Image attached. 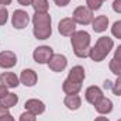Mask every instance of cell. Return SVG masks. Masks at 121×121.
Segmentation results:
<instances>
[{
	"instance_id": "33",
	"label": "cell",
	"mask_w": 121,
	"mask_h": 121,
	"mask_svg": "<svg viewBox=\"0 0 121 121\" xmlns=\"http://www.w3.org/2000/svg\"><path fill=\"white\" fill-rule=\"evenodd\" d=\"M9 91H7V87H4L3 85H0V99L4 96V94H7Z\"/></svg>"
},
{
	"instance_id": "3",
	"label": "cell",
	"mask_w": 121,
	"mask_h": 121,
	"mask_svg": "<svg viewBox=\"0 0 121 121\" xmlns=\"http://www.w3.org/2000/svg\"><path fill=\"white\" fill-rule=\"evenodd\" d=\"M113 47H114V41L110 37H100L97 39V42L94 44V47L90 48L89 56L94 62H101L110 54V51L113 49Z\"/></svg>"
},
{
	"instance_id": "13",
	"label": "cell",
	"mask_w": 121,
	"mask_h": 121,
	"mask_svg": "<svg viewBox=\"0 0 121 121\" xmlns=\"http://www.w3.org/2000/svg\"><path fill=\"white\" fill-rule=\"evenodd\" d=\"M94 108L99 114H108L113 111V101L108 99V97H101L96 104H94Z\"/></svg>"
},
{
	"instance_id": "34",
	"label": "cell",
	"mask_w": 121,
	"mask_h": 121,
	"mask_svg": "<svg viewBox=\"0 0 121 121\" xmlns=\"http://www.w3.org/2000/svg\"><path fill=\"white\" fill-rule=\"evenodd\" d=\"M94 121H110V120H108L107 117H97Z\"/></svg>"
},
{
	"instance_id": "5",
	"label": "cell",
	"mask_w": 121,
	"mask_h": 121,
	"mask_svg": "<svg viewBox=\"0 0 121 121\" xmlns=\"http://www.w3.org/2000/svg\"><path fill=\"white\" fill-rule=\"evenodd\" d=\"M52 56H54V49L48 45H41L35 48L32 52V58L37 63H48Z\"/></svg>"
},
{
	"instance_id": "32",
	"label": "cell",
	"mask_w": 121,
	"mask_h": 121,
	"mask_svg": "<svg viewBox=\"0 0 121 121\" xmlns=\"http://www.w3.org/2000/svg\"><path fill=\"white\" fill-rule=\"evenodd\" d=\"M6 114H9V108H6V107L0 106V118H1L3 116H6Z\"/></svg>"
},
{
	"instance_id": "9",
	"label": "cell",
	"mask_w": 121,
	"mask_h": 121,
	"mask_svg": "<svg viewBox=\"0 0 121 121\" xmlns=\"http://www.w3.org/2000/svg\"><path fill=\"white\" fill-rule=\"evenodd\" d=\"M0 83L7 89H14L20 85V79L13 72H3L0 75Z\"/></svg>"
},
{
	"instance_id": "24",
	"label": "cell",
	"mask_w": 121,
	"mask_h": 121,
	"mask_svg": "<svg viewBox=\"0 0 121 121\" xmlns=\"http://www.w3.org/2000/svg\"><path fill=\"white\" fill-rule=\"evenodd\" d=\"M7 18H9V11L6 6H0V26H4L7 23Z\"/></svg>"
},
{
	"instance_id": "4",
	"label": "cell",
	"mask_w": 121,
	"mask_h": 121,
	"mask_svg": "<svg viewBox=\"0 0 121 121\" xmlns=\"http://www.w3.org/2000/svg\"><path fill=\"white\" fill-rule=\"evenodd\" d=\"M75 23L78 24H82V26H87L93 21V11L90 9H87L86 6H79L75 9L73 11V17Z\"/></svg>"
},
{
	"instance_id": "23",
	"label": "cell",
	"mask_w": 121,
	"mask_h": 121,
	"mask_svg": "<svg viewBox=\"0 0 121 121\" xmlns=\"http://www.w3.org/2000/svg\"><path fill=\"white\" fill-rule=\"evenodd\" d=\"M111 34L117 38V39H121V20L116 21L111 27Z\"/></svg>"
},
{
	"instance_id": "21",
	"label": "cell",
	"mask_w": 121,
	"mask_h": 121,
	"mask_svg": "<svg viewBox=\"0 0 121 121\" xmlns=\"http://www.w3.org/2000/svg\"><path fill=\"white\" fill-rule=\"evenodd\" d=\"M110 70L116 75V76H121V59H116V58H113V59L110 60Z\"/></svg>"
},
{
	"instance_id": "37",
	"label": "cell",
	"mask_w": 121,
	"mask_h": 121,
	"mask_svg": "<svg viewBox=\"0 0 121 121\" xmlns=\"http://www.w3.org/2000/svg\"><path fill=\"white\" fill-rule=\"evenodd\" d=\"M117 121H121V118H120V120H117Z\"/></svg>"
},
{
	"instance_id": "8",
	"label": "cell",
	"mask_w": 121,
	"mask_h": 121,
	"mask_svg": "<svg viewBox=\"0 0 121 121\" xmlns=\"http://www.w3.org/2000/svg\"><path fill=\"white\" fill-rule=\"evenodd\" d=\"M68 65V59L65 55H60V54H54V56L51 58V60L48 62V66L51 70L54 72H62Z\"/></svg>"
},
{
	"instance_id": "35",
	"label": "cell",
	"mask_w": 121,
	"mask_h": 121,
	"mask_svg": "<svg viewBox=\"0 0 121 121\" xmlns=\"http://www.w3.org/2000/svg\"><path fill=\"white\" fill-rule=\"evenodd\" d=\"M10 3H11V0H1V6H7Z\"/></svg>"
},
{
	"instance_id": "20",
	"label": "cell",
	"mask_w": 121,
	"mask_h": 121,
	"mask_svg": "<svg viewBox=\"0 0 121 121\" xmlns=\"http://www.w3.org/2000/svg\"><path fill=\"white\" fill-rule=\"evenodd\" d=\"M32 9L35 13H48V0H34L32 1Z\"/></svg>"
},
{
	"instance_id": "19",
	"label": "cell",
	"mask_w": 121,
	"mask_h": 121,
	"mask_svg": "<svg viewBox=\"0 0 121 121\" xmlns=\"http://www.w3.org/2000/svg\"><path fill=\"white\" fill-rule=\"evenodd\" d=\"M17 103H18L17 94L10 93V91H9L7 94H4V96L0 99V106H3V107H6V108H11V107H14Z\"/></svg>"
},
{
	"instance_id": "22",
	"label": "cell",
	"mask_w": 121,
	"mask_h": 121,
	"mask_svg": "<svg viewBox=\"0 0 121 121\" xmlns=\"http://www.w3.org/2000/svg\"><path fill=\"white\" fill-rule=\"evenodd\" d=\"M86 7L87 9H90L91 11H94V10H99L100 7H101V4H103V0H86Z\"/></svg>"
},
{
	"instance_id": "6",
	"label": "cell",
	"mask_w": 121,
	"mask_h": 121,
	"mask_svg": "<svg viewBox=\"0 0 121 121\" xmlns=\"http://www.w3.org/2000/svg\"><path fill=\"white\" fill-rule=\"evenodd\" d=\"M28 23H30V16H28L27 11H24L21 9L20 10H14V13L11 16V24H13V27L16 30L26 28L28 26Z\"/></svg>"
},
{
	"instance_id": "11",
	"label": "cell",
	"mask_w": 121,
	"mask_h": 121,
	"mask_svg": "<svg viewBox=\"0 0 121 121\" xmlns=\"http://www.w3.org/2000/svg\"><path fill=\"white\" fill-rule=\"evenodd\" d=\"M24 107H26L27 111H30V113L35 114V116L42 114L45 111V104L41 100H38V99H30V100H27L26 104H24Z\"/></svg>"
},
{
	"instance_id": "2",
	"label": "cell",
	"mask_w": 121,
	"mask_h": 121,
	"mask_svg": "<svg viewBox=\"0 0 121 121\" xmlns=\"http://www.w3.org/2000/svg\"><path fill=\"white\" fill-rule=\"evenodd\" d=\"M70 44L78 58H87L90 52V34L87 31H75L70 35Z\"/></svg>"
},
{
	"instance_id": "7",
	"label": "cell",
	"mask_w": 121,
	"mask_h": 121,
	"mask_svg": "<svg viewBox=\"0 0 121 121\" xmlns=\"http://www.w3.org/2000/svg\"><path fill=\"white\" fill-rule=\"evenodd\" d=\"M58 31H59L60 35L63 37H70L75 31H76V23L73 18L70 17H66V18H62L58 24Z\"/></svg>"
},
{
	"instance_id": "30",
	"label": "cell",
	"mask_w": 121,
	"mask_h": 121,
	"mask_svg": "<svg viewBox=\"0 0 121 121\" xmlns=\"http://www.w3.org/2000/svg\"><path fill=\"white\" fill-rule=\"evenodd\" d=\"M17 1H18V4H21V6H31L34 0H17Z\"/></svg>"
},
{
	"instance_id": "31",
	"label": "cell",
	"mask_w": 121,
	"mask_h": 121,
	"mask_svg": "<svg viewBox=\"0 0 121 121\" xmlns=\"http://www.w3.org/2000/svg\"><path fill=\"white\" fill-rule=\"evenodd\" d=\"M0 121H14V118L11 117V114L9 113V114H6V116H3L1 118H0Z\"/></svg>"
},
{
	"instance_id": "1",
	"label": "cell",
	"mask_w": 121,
	"mask_h": 121,
	"mask_svg": "<svg viewBox=\"0 0 121 121\" xmlns=\"http://www.w3.org/2000/svg\"><path fill=\"white\" fill-rule=\"evenodd\" d=\"M51 16L48 13H35L32 16V24H34V37L37 39H47L52 34L51 27Z\"/></svg>"
},
{
	"instance_id": "36",
	"label": "cell",
	"mask_w": 121,
	"mask_h": 121,
	"mask_svg": "<svg viewBox=\"0 0 121 121\" xmlns=\"http://www.w3.org/2000/svg\"><path fill=\"white\" fill-rule=\"evenodd\" d=\"M0 6H1V0H0Z\"/></svg>"
},
{
	"instance_id": "16",
	"label": "cell",
	"mask_w": 121,
	"mask_h": 121,
	"mask_svg": "<svg viewBox=\"0 0 121 121\" xmlns=\"http://www.w3.org/2000/svg\"><path fill=\"white\" fill-rule=\"evenodd\" d=\"M108 27V17L107 16H97L91 21V28L94 32H104Z\"/></svg>"
},
{
	"instance_id": "12",
	"label": "cell",
	"mask_w": 121,
	"mask_h": 121,
	"mask_svg": "<svg viewBox=\"0 0 121 121\" xmlns=\"http://www.w3.org/2000/svg\"><path fill=\"white\" fill-rule=\"evenodd\" d=\"M85 97L86 100L90 103V104H96L101 97H103V90L99 87V86H89L86 91H85Z\"/></svg>"
},
{
	"instance_id": "14",
	"label": "cell",
	"mask_w": 121,
	"mask_h": 121,
	"mask_svg": "<svg viewBox=\"0 0 121 121\" xmlns=\"http://www.w3.org/2000/svg\"><path fill=\"white\" fill-rule=\"evenodd\" d=\"M37 80H38V76H37V73L32 69H24L21 72V75H20V82L24 86L31 87V86H34L37 83Z\"/></svg>"
},
{
	"instance_id": "25",
	"label": "cell",
	"mask_w": 121,
	"mask_h": 121,
	"mask_svg": "<svg viewBox=\"0 0 121 121\" xmlns=\"http://www.w3.org/2000/svg\"><path fill=\"white\" fill-rule=\"evenodd\" d=\"M111 90H113V93H114L116 96H121V76H118L117 80L113 83Z\"/></svg>"
},
{
	"instance_id": "28",
	"label": "cell",
	"mask_w": 121,
	"mask_h": 121,
	"mask_svg": "<svg viewBox=\"0 0 121 121\" xmlns=\"http://www.w3.org/2000/svg\"><path fill=\"white\" fill-rule=\"evenodd\" d=\"M55 1V4L56 6H59V7H65V6H68L69 4V1L70 0H54Z\"/></svg>"
},
{
	"instance_id": "38",
	"label": "cell",
	"mask_w": 121,
	"mask_h": 121,
	"mask_svg": "<svg viewBox=\"0 0 121 121\" xmlns=\"http://www.w3.org/2000/svg\"><path fill=\"white\" fill-rule=\"evenodd\" d=\"M103 1H104V0H103Z\"/></svg>"
},
{
	"instance_id": "27",
	"label": "cell",
	"mask_w": 121,
	"mask_h": 121,
	"mask_svg": "<svg viewBox=\"0 0 121 121\" xmlns=\"http://www.w3.org/2000/svg\"><path fill=\"white\" fill-rule=\"evenodd\" d=\"M111 7H113V10L116 13H120L121 14V0H114L113 4H111Z\"/></svg>"
},
{
	"instance_id": "18",
	"label": "cell",
	"mask_w": 121,
	"mask_h": 121,
	"mask_svg": "<svg viewBox=\"0 0 121 121\" xmlns=\"http://www.w3.org/2000/svg\"><path fill=\"white\" fill-rule=\"evenodd\" d=\"M80 89H82V83H75V82H70L69 79H65L62 83V90L66 94H78Z\"/></svg>"
},
{
	"instance_id": "17",
	"label": "cell",
	"mask_w": 121,
	"mask_h": 121,
	"mask_svg": "<svg viewBox=\"0 0 121 121\" xmlns=\"http://www.w3.org/2000/svg\"><path fill=\"white\" fill-rule=\"evenodd\" d=\"M63 103H65V106H66L69 110H78V108H80V106H82V99H80L79 94H68V96L65 97Z\"/></svg>"
},
{
	"instance_id": "29",
	"label": "cell",
	"mask_w": 121,
	"mask_h": 121,
	"mask_svg": "<svg viewBox=\"0 0 121 121\" xmlns=\"http://www.w3.org/2000/svg\"><path fill=\"white\" fill-rule=\"evenodd\" d=\"M114 58L116 59H121V45H118L117 49L114 51Z\"/></svg>"
},
{
	"instance_id": "15",
	"label": "cell",
	"mask_w": 121,
	"mask_h": 121,
	"mask_svg": "<svg viewBox=\"0 0 121 121\" xmlns=\"http://www.w3.org/2000/svg\"><path fill=\"white\" fill-rule=\"evenodd\" d=\"M85 69H83V66H80V65H76V66H73L72 69H70V72H69V75H68V78L66 79H69L70 82H75V83H82L83 80H85Z\"/></svg>"
},
{
	"instance_id": "10",
	"label": "cell",
	"mask_w": 121,
	"mask_h": 121,
	"mask_svg": "<svg viewBox=\"0 0 121 121\" xmlns=\"http://www.w3.org/2000/svg\"><path fill=\"white\" fill-rule=\"evenodd\" d=\"M16 63H17V56L14 52H11V51L0 52V68L10 69V68L16 66Z\"/></svg>"
},
{
	"instance_id": "26",
	"label": "cell",
	"mask_w": 121,
	"mask_h": 121,
	"mask_svg": "<svg viewBox=\"0 0 121 121\" xmlns=\"http://www.w3.org/2000/svg\"><path fill=\"white\" fill-rule=\"evenodd\" d=\"M20 121H37V117H35V114L26 110V113H23L20 116Z\"/></svg>"
}]
</instances>
